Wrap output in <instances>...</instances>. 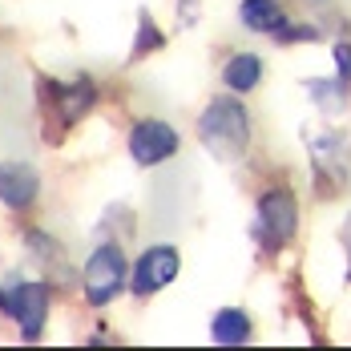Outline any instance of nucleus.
<instances>
[{"label": "nucleus", "mask_w": 351, "mask_h": 351, "mask_svg": "<svg viewBox=\"0 0 351 351\" xmlns=\"http://www.w3.org/2000/svg\"><path fill=\"white\" fill-rule=\"evenodd\" d=\"M210 339L218 348H243V343L254 339V323H250L243 307H222L210 319Z\"/></svg>", "instance_id": "9"}, {"label": "nucleus", "mask_w": 351, "mask_h": 351, "mask_svg": "<svg viewBox=\"0 0 351 351\" xmlns=\"http://www.w3.org/2000/svg\"><path fill=\"white\" fill-rule=\"evenodd\" d=\"M0 311L21 327V339H40L45 323H49V282L40 279H21L0 287Z\"/></svg>", "instance_id": "3"}, {"label": "nucleus", "mask_w": 351, "mask_h": 351, "mask_svg": "<svg viewBox=\"0 0 351 351\" xmlns=\"http://www.w3.org/2000/svg\"><path fill=\"white\" fill-rule=\"evenodd\" d=\"M239 21L250 33L275 36V40H287V33H291V12L282 8L279 0H243Z\"/></svg>", "instance_id": "8"}, {"label": "nucleus", "mask_w": 351, "mask_h": 351, "mask_svg": "<svg viewBox=\"0 0 351 351\" xmlns=\"http://www.w3.org/2000/svg\"><path fill=\"white\" fill-rule=\"evenodd\" d=\"M158 45H162V33H154L149 16L141 12V40H138V53H145V49H158Z\"/></svg>", "instance_id": "14"}, {"label": "nucleus", "mask_w": 351, "mask_h": 351, "mask_svg": "<svg viewBox=\"0 0 351 351\" xmlns=\"http://www.w3.org/2000/svg\"><path fill=\"white\" fill-rule=\"evenodd\" d=\"M198 141L218 162H239L250 145V113L239 97H214L198 117Z\"/></svg>", "instance_id": "1"}, {"label": "nucleus", "mask_w": 351, "mask_h": 351, "mask_svg": "<svg viewBox=\"0 0 351 351\" xmlns=\"http://www.w3.org/2000/svg\"><path fill=\"white\" fill-rule=\"evenodd\" d=\"M178 271H182V254H178L174 246L158 243V246H149V250H141V258L134 263V271H130V291H134L138 299H149V295L166 291V287L178 279Z\"/></svg>", "instance_id": "6"}, {"label": "nucleus", "mask_w": 351, "mask_h": 351, "mask_svg": "<svg viewBox=\"0 0 351 351\" xmlns=\"http://www.w3.org/2000/svg\"><path fill=\"white\" fill-rule=\"evenodd\" d=\"M178 145H182L178 130L170 121H162V117H141V121H134V130H130V158H134V166H141V170L162 166L166 158H174Z\"/></svg>", "instance_id": "5"}, {"label": "nucleus", "mask_w": 351, "mask_h": 351, "mask_svg": "<svg viewBox=\"0 0 351 351\" xmlns=\"http://www.w3.org/2000/svg\"><path fill=\"white\" fill-rule=\"evenodd\" d=\"M307 93H315V101L323 109H343L348 106V81L335 77V81H307Z\"/></svg>", "instance_id": "12"}, {"label": "nucleus", "mask_w": 351, "mask_h": 351, "mask_svg": "<svg viewBox=\"0 0 351 351\" xmlns=\"http://www.w3.org/2000/svg\"><path fill=\"white\" fill-rule=\"evenodd\" d=\"M222 85L230 93H250L263 85V57L258 53H234L226 65H222Z\"/></svg>", "instance_id": "10"}, {"label": "nucleus", "mask_w": 351, "mask_h": 351, "mask_svg": "<svg viewBox=\"0 0 351 351\" xmlns=\"http://www.w3.org/2000/svg\"><path fill=\"white\" fill-rule=\"evenodd\" d=\"M93 101H97V89H93V81H85V77H77L73 85H61V89H57V109H61V121H65V125H73L77 117H85Z\"/></svg>", "instance_id": "11"}, {"label": "nucleus", "mask_w": 351, "mask_h": 351, "mask_svg": "<svg viewBox=\"0 0 351 351\" xmlns=\"http://www.w3.org/2000/svg\"><path fill=\"white\" fill-rule=\"evenodd\" d=\"M299 230V202L287 186H271L258 194V239L267 250H282Z\"/></svg>", "instance_id": "4"}, {"label": "nucleus", "mask_w": 351, "mask_h": 351, "mask_svg": "<svg viewBox=\"0 0 351 351\" xmlns=\"http://www.w3.org/2000/svg\"><path fill=\"white\" fill-rule=\"evenodd\" d=\"M331 57H335V77H343V81L351 85V45L339 40V45L331 49Z\"/></svg>", "instance_id": "13"}, {"label": "nucleus", "mask_w": 351, "mask_h": 351, "mask_svg": "<svg viewBox=\"0 0 351 351\" xmlns=\"http://www.w3.org/2000/svg\"><path fill=\"white\" fill-rule=\"evenodd\" d=\"M348 279H351V271H348Z\"/></svg>", "instance_id": "16"}, {"label": "nucleus", "mask_w": 351, "mask_h": 351, "mask_svg": "<svg viewBox=\"0 0 351 351\" xmlns=\"http://www.w3.org/2000/svg\"><path fill=\"white\" fill-rule=\"evenodd\" d=\"M40 194V174L29 162H0V202L8 210H29Z\"/></svg>", "instance_id": "7"}, {"label": "nucleus", "mask_w": 351, "mask_h": 351, "mask_svg": "<svg viewBox=\"0 0 351 351\" xmlns=\"http://www.w3.org/2000/svg\"><path fill=\"white\" fill-rule=\"evenodd\" d=\"M198 16V0H182V25H190Z\"/></svg>", "instance_id": "15"}, {"label": "nucleus", "mask_w": 351, "mask_h": 351, "mask_svg": "<svg viewBox=\"0 0 351 351\" xmlns=\"http://www.w3.org/2000/svg\"><path fill=\"white\" fill-rule=\"evenodd\" d=\"M125 282H130V263H125V250L117 243H101L85 258L81 287H85L89 307H109L125 291Z\"/></svg>", "instance_id": "2"}]
</instances>
